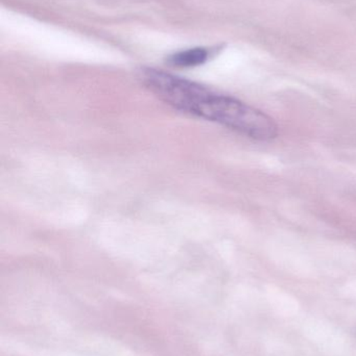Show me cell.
Instances as JSON below:
<instances>
[{"instance_id": "6da1fadb", "label": "cell", "mask_w": 356, "mask_h": 356, "mask_svg": "<svg viewBox=\"0 0 356 356\" xmlns=\"http://www.w3.org/2000/svg\"><path fill=\"white\" fill-rule=\"evenodd\" d=\"M144 85L167 104L183 112L224 125L257 141H271L279 133L277 123L258 108L236 98L156 69H144Z\"/></svg>"}, {"instance_id": "7a4b0ae2", "label": "cell", "mask_w": 356, "mask_h": 356, "mask_svg": "<svg viewBox=\"0 0 356 356\" xmlns=\"http://www.w3.org/2000/svg\"><path fill=\"white\" fill-rule=\"evenodd\" d=\"M208 58L209 51L206 48L196 47L173 54V56H169L167 63L173 67L188 68V67L200 66L206 63Z\"/></svg>"}]
</instances>
